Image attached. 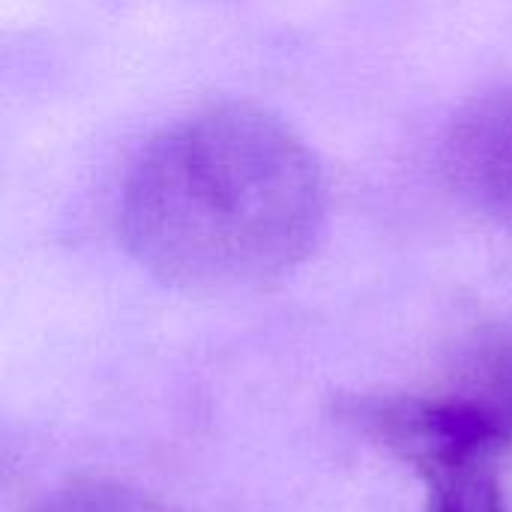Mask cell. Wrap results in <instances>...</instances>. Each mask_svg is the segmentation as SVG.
Segmentation results:
<instances>
[{"mask_svg": "<svg viewBox=\"0 0 512 512\" xmlns=\"http://www.w3.org/2000/svg\"><path fill=\"white\" fill-rule=\"evenodd\" d=\"M126 252L198 297L264 291L318 246L327 183L309 144L258 105L195 111L141 147L120 192Z\"/></svg>", "mask_w": 512, "mask_h": 512, "instance_id": "1", "label": "cell"}, {"mask_svg": "<svg viewBox=\"0 0 512 512\" xmlns=\"http://www.w3.org/2000/svg\"><path fill=\"white\" fill-rule=\"evenodd\" d=\"M444 393H354L336 417L414 471L423 512H507L512 453V342L483 339Z\"/></svg>", "mask_w": 512, "mask_h": 512, "instance_id": "2", "label": "cell"}, {"mask_svg": "<svg viewBox=\"0 0 512 512\" xmlns=\"http://www.w3.org/2000/svg\"><path fill=\"white\" fill-rule=\"evenodd\" d=\"M441 165L459 198L512 237V87L477 99L453 120Z\"/></svg>", "mask_w": 512, "mask_h": 512, "instance_id": "3", "label": "cell"}]
</instances>
